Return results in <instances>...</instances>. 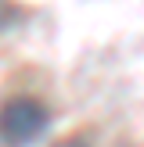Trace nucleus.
<instances>
[{"instance_id": "3", "label": "nucleus", "mask_w": 144, "mask_h": 147, "mask_svg": "<svg viewBox=\"0 0 144 147\" xmlns=\"http://www.w3.org/2000/svg\"><path fill=\"white\" fill-rule=\"evenodd\" d=\"M54 147H90L86 140H61V144H54Z\"/></svg>"}, {"instance_id": "1", "label": "nucleus", "mask_w": 144, "mask_h": 147, "mask_svg": "<svg viewBox=\"0 0 144 147\" xmlns=\"http://www.w3.org/2000/svg\"><path fill=\"white\" fill-rule=\"evenodd\" d=\"M50 111L40 97L33 93H18V97H7L0 104V144L4 147H33L47 133Z\"/></svg>"}, {"instance_id": "2", "label": "nucleus", "mask_w": 144, "mask_h": 147, "mask_svg": "<svg viewBox=\"0 0 144 147\" xmlns=\"http://www.w3.org/2000/svg\"><path fill=\"white\" fill-rule=\"evenodd\" d=\"M14 22H18V7L11 0H0V32H7Z\"/></svg>"}]
</instances>
